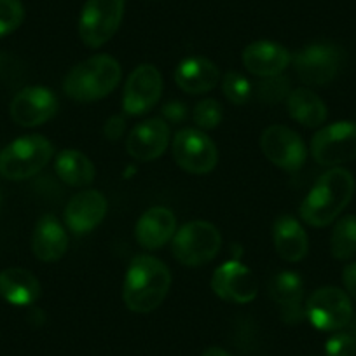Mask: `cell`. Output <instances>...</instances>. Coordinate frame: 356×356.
<instances>
[{
	"label": "cell",
	"mask_w": 356,
	"mask_h": 356,
	"mask_svg": "<svg viewBox=\"0 0 356 356\" xmlns=\"http://www.w3.org/2000/svg\"><path fill=\"white\" fill-rule=\"evenodd\" d=\"M203 356H231V355L220 348H210L203 353Z\"/></svg>",
	"instance_id": "35"
},
{
	"label": "cell",
	"mask_w": 356,
	"mask_h": 356,
	"mask_svg": "<svg viewBox=\"0 0 356 356\" xmlns=\"http://www.w3.org/2000/svg\"><path fill=\"white\" fill-rule=\"evenodd\" d=\"M222 89H224L227 100L236 105H245L252 97V84L248 82V79L236 72H229L225 75L222 81Z\"/></svg>",
	"instance_id": "28"
},
{
	"label": "cell",
	"mask_w": 356,
	"mask_h": 356,
	"mask_svg": "<svg viewBox=\"0 0 356 356\" xmlns=\"http://www.w3.org/2000/svg\"><path fill=\"white\" fill-rule=\"evenodd\" d=\"M330 252L337 260H349L356 253V215H346L335 224Z\"/></svg>",
	"instance_id": "26"
},
{
	"label": "cell",
	"mask_w": 356,
	"mask_h": 356,
	"mask_svg": "<svg viewBox=\"0 0 356 356\" xmlns=\"http://www.w3.org/2000/svg\"><path fill=\"white\" fill-rule=\"evenodd\" d=\"M342 280H344V285H346V290H348V293L356 302V262H351L349 266H346L344 273H342Z\"/></svg>",
	"instance_id": "34"
},
{
	"label": "cell",
	"mask_w": 356,
	"mask_h": 356,
	"mask_svg": "<svg viewBox=\"0 0 356 356\" xmlns=\"http://www.w3.org/2000/svg\"><path fill=\"white\" fill-rule=\"evenodd\" d=\"M311 152L323 166L353 161L356 157V122L341 121L320 129L313 136Z\"/></svg>",
	"instance_id": "9"
},
{
	"label": "cell",
	"mask_w": 356,
	"mask_h": 356,
	"mask_svg": "<svg viewBox=\"0 0 356 356\" xmlns=\"http://www.w3.org/2000/svg\"><path fill=\"white\" fill-rule=\"evenodd\" d=\"M56 173L65 184L72 187H84L95 180L93 163L79 150H63L56 157Z\"/></svg>",
	"instance_id": "25"
},
{
	"label": "cell",
	"mask_w": 356,
	"mask_h": 356,
	"mask_svg": "<svg viewBox=\"0 0 356 356\" xmlns=\"http://www.w3.org/2000/svg\"><path fill=\"white\" fill-rule=\"evenodd\" d=\"M325 353L327 356H356V342L348 332H339L328 339Z\"/></svg>",
	"instance_id": "31"
},
{
	"label": "cell",
	"mask_w": 356,
	"mask_h": 356,
	"mask_svg": "<svg viewBox=\"0 0 356 356\" xmlns=\"http://www.w3.org/2000/svg\"><path fill=\"white\" fill-rule=\"evenodd\" d=\"M290 60L292 56L289 51L271 40H259V42L250 44L243 51V65L246 67V70L259 77L280 75L289 67Z\"/></svg>",
	"instance_id": "17"
},
{
	"label": "cell",
	"mask_w": 356,
	"mask_h": 356,
	"mask_svg": "<svg viewBox=\"0 0 356 356\" xmlns=\"http://www.w3.org/2000/svg\"><path fill=\"white\" fill-rule=\"evenodd\" d=\"M124 0H88L79 18V35L88 47H102L118 32Z\"/></svg>",
	"instance_id": "6"
},
{
	"label": "cell",
	"mask_w": 356,
	"mask_h": 356,
	"mask_svg": "<svg viewBox=\"0 0 356 356\" xmlns=\"http://www.w3.org/2000/svg\"><path fill=\"white\" fill-rule=\"evenodd\" d=\"M307 320L318 330L335 332L348 327L353 318L351 299L346 292L335 286H323L307 299Z\"/></svg>",
	"instance_id": "8"
},
{
	"label": "cell",
	"mask_w": 356,
	"mask_h": 356,
	"mask_svg": "<svg viewBox=\"0 0 356 356\" xmlns=\"http://www.w3.org/2000/svg\"><path fill=\"white\" fill-rule=\"evenodd\" d=\"M355 194V178L348 170L334 168L318 178L300 207V217L313 227L332 224L351 201Z\"/></svg>",
	"instance_id": "1"
},
{
	"label": "cell",
	"mask_w": 356,
	"mask_h": 356,
	"mask_svg": "<svg viewBox=\"0 0 356 356\" xmlns=\"http://www.w3.org/2000/svg\"><path fill=\"white\" fill-rule=\"evenodd\" d=\"M163 79L154 65H140L124 86L122 108L128 115H142L159 102Z\"/></svg>",
	"instance_id": "12"
},
{
	"label": "cell",
	"mask_w": 356,
	"mask_h": 356,
	"mask_svg": "<svg viewBox=\"0 0 356 356\" xmlns=\"http://www.w3.org/2000/svg\"><path fill=\"white\" fill-rule=\"evenodd\" d=\"M0 297L13 306H30L40 297V283L26 269L11 267L0 273Z\"/></svg>",
	"instance_id": "22"
},
{
	"label": "cell",
	"mask_w": 356,
	"mask_h": 356,
	"mask_svg": "<svg viewBox=\"0 0 356 356\" xmlns=\"http://www.w3.org/2000/svg\"><path fill=\"white\" fill-rule=\"evenodd\" d=\"M170 142V128L161 119H149L140 122L129 133L126 149L129 156L138 161H152L163 156Z\"/></svg>",
	"instance_id": "16"
},
{
	"label": "cell",
	"mask_w": 356,
	"mask_h": 356,
	"mask_svg": "<svg viewBox=\"0 0 356 356\" xmlns=\"http://www.w3.org/2000/svg\"><path fill=\"white\" fill-rule=\"evenodd\" d=\"M107 200L98 191H84L74 196L65 210V224L74 234H88L105 218Z\"/></svg>",
	"instance_id": "15"
},
{
	"label": "cell",
	"mask_w": 356,
	"mask_h": 356,
	"mask_svg": "<svg viewBox=\"0 0 356 356\" xmlns=\"http://www.w3.org/2000/svg\"><path fill=\"white\" fill-rule=\"evenodd\" d=\"M53 157V145L40 135L15 140L0 152V173L9 180H25L39 173Z\"/></svg>",
	"instance_id": "4"
},
{
	"label": "cell",
	"mask_w": 356,
	"mask_h": 356,
	"mask_svg": "<svg viewBox=\"0 0 356 356\" xmlns=\"http://www.w3.org/2000/svg\"><path fill=\"white\" fill-rule=\"evenodd\" d=\"M173 157L182 170L204 175L215 168L218 152L215 143L197 129H182L175 135Z\"/></svg>",
	"instance_id": "10"
},
{
	"label": "cell",
	"mask_w": 356,
	"mask_h": 356,
	"mask_svg": "<svg viewBox=\"0 0 356 356\" xmlns=\"http://www.w3.org/2000/svg\"><path fill=\"white\" fill-rule=\"evenodd\" d=\"M269 296L283 309V320L296 323L306 316V311L300 307L304 296V283L296 273H280L269 282Z\"/></svg>",
	"instance_id": "19"
},
{
	"label": "cell",
	"mask_w": 356,
	"mask_h": 356,
	"mask_svg": "<svg viewBox=\"0 0 356 356\" xmlns=\"http://www.w3.org/2000/svg\"><path fill=\"white\" fill-rule=\"evenodd\" d=\"M58 111V98L46 88H26L11 102V118L16 124L33 128L49 121Z\"/></svg>",
	"instance_id": "14"
},
{
	"label": "cell",
	"mask_w": 356,
	"mask_h": 356,
	"mask_svg": "<svg viewBox=\"0 0 356 356\" xmlns=\"http://www.w3.org/2000/svg\"><path fill=\"white\" fill-rule=\"evenodd\" d=\"M222 238L213 224L194 220L173 236V255L184 266H201L217 257Z\"/></svg>",
	"instance_id": "5"
},
{
	"label": "cell",
	"mask_w": 356,
	"mask_h": 356,
	"mask_svg": "<svg viewBox=\"0 0 356 356\" xmlns=\"http://www.w3.org/2000/svg\"><path fill=\"white\" fill-rule=\"evenodd\" d=\"M290 79L285 75H273V77H262L255 84V95L264 104H280L282 100L289 98Z\"/></svg>",
	"instance_id": "27"
},
{
	"label": "cell",
	"mask_w": 356,
	"mask_h": 356,
	"mask_svg": "<svg viewBox=\"0 0 356 356\" xmlns=\"http://www.w3.org/2000/svg\"><path fill=\"white\" fill-rule=\"evenodd\" d=\"M170 285V269L154 257L140 255L126 273L122 299L135 313H150L163 302Z\"/></svg>",
	"instance_id": "2"
},
{
	"label": "cell",
	"mask_w": 356,
	"mask_h": 356,
	"mask_svg": "<svg viewBox=\"0 0 356 356\" xmlns=\"http://www.w3.org/2000/svg\"><path fill=\"white\" fill-rule=\"evenodd\" d=\"M68 246L67 232L53 215H44L35 225L32 238V250L42 262H54L65 255Z\"/></svg>",
	"instance_id": "21"
},
{
	"label": "cell",
	"mask_w": 356,
	"mask_h": 356,
	"mask_svg": "<svg viewBox=\"0 0 356 356\" xmlns=\"http://www.w3.org/2000/svg\"><path fill=\"white\" fill-rule=\"evenodd\" d=\"M193 119L201 129L217 128L222 121V105L213 98H207L194 107Z\"/></svg>",
	"instance_id": "30"
},
{
	"label": "cell",
	"mask_w": 356,
	"mask_h": 356,
	"mask_svg": "<svg viewBox=\"0 0 356 356\" xmlns=\"http://www.w3.org/2000/svg\"><path fill=\"white\" fill-rule=\"evenodd\" d=\"M177 232V218L168 208L156 207L140 217L135 227V238L145 250H159Z\"/></svg>",
	"instance_id": "18"
},
{
	"label": "cell",
	"mask_w": 356,
	"mask_h": 356,
	"mask_svg": "<svg viewBox=\"0 0 356 356\" xmlns=\"http://www.w3.org/2000/svg\"><path fill=\"white\" fill-rule=\"evenodd\" d=\"M348 334L351 335L353 341L356 342V316L351 318V321H349V325H348Z\"/></svg>",
	"instance_id": "36"
},
{
	"label": "cell",
	"mask_w": 356,
	"mask_h": 356,
	"mask_svg": "<svg viewBox=\"0 0 356 356\" xmlns=\"http://www.w3.org/2000/svg\"><path fill=\"white\" fill-rule=\"evenodd\" d=\"M121 65L108 54H98L75 65L63 81V91L75 102H97L107 97L121 81Z\"/></svg>",
	"instance_id": "3"
},
{
	"label": "cell",
	"mask_w": 356,
	"mask_h": 356,
	"mask_svg": "<svg viewBox=\"0 0 356 356\" xmlns=\"http://www.w3.org/2000/svg\"><path fill=\"white\" fill-rule=\"evenodd\" d=\"M124 118H122V115H112V118L105 122V136H107L108 140H119L122 136V133H124Z\"/></svg>",
	"instance_id": "33"
},
{
	"label": "cell",
	"mask_w": 356,
	"mask_h": 356,
	"mask_svg": "<svg viewBox=\"0 0 356 356\" xmlns=\"http://www.w3.org/2000/svg\"><path fill=\"white\" fill-rule=\"evenodd\" d=\"M289 114L306 128H318L327 121V107L311 89H293L286 98Z\"/></svg>",
	"instance_id": "24"
},
{
	"label": "cell",
	"mask_w": 356,
	"mask_h": 356,
	"mask_svg": "<svg viewBox=\"0 0 356 356\" xmlns=\"http://www.w3.org/2000/svg\"><path fill=\"white\" fill-rule=\"evenodd\" d=\"M273 241L278 255L286 262H299L307 253V236L299 220L283 215L273 225Z\"/></svg>",
	"instance_id": "23"
},
{
	"label": "cell",
	"mask_w": 356,
	"mask_h": 356,
	"mask_svg": "<svg viewBox=\"0 0 356 356\" xmlns=\"http://www.w3.org/2000/svg\"><path fill=\"white\" fill-rule=\"evenodd\" d=\"M178 88L191 95H201L211 91L220 81V72L213 61L207 58H189L178 65L175 72Z\"/></svg>",
	"instance_id": "20"
},
{
	"label": "cell",
	"mask_w": 356,
	"mask_h": 356,
	"mask_svg": "<svg viewBox=\"0 0 356 356\" xmlns=\"http://www.w3.org/2000/svg\"><path fill=\"white\" fill-rule=\"evenodd\" d=\"M163 115L171 124H180V122L186 121L187 107L184 104H180V102H170V104H166L163 107Z\"/></svg>",
	"instance_id": "32"
},
{
	"label": "cell",
	"mask_w": 356,
	"mask_h": 356,
	"mask_svg": "<svg viewBox=\"0 0 356 356\" xmlns=\"http://www.w3.org/2000/svg\"><path fill=\"white\" fill-rule=\"evenodd\" d=\"M0 203H2V196H0Z\"/></svg>",
	"instance_id": "37"
},
{
	"label": "cell",
	"mask_w": 356,
	"mask_h": 356,
	"mask_svg": "<svg viewBox=\"0 0 356 356\" xmlns=\"http://www.w3.org/2000/svg\"><path fill=\"white\" fill-rule=\"evenodd\" d=\"M300 81L325 86L334 81L344 63V51L330 42H318L297 51L292 58Z\"/></svg>",
	"instance_id": "7"
},
{
	"label": "cell",
	"mask_w": 356,
	"mask_h": 356,
	"mask_svg": "<svg viewBox=\"0 0 356 356\" xmlns=\"http://www.w3.org/2000/svg\"><path fill=\"white\" fill-rule=\"evenodd\" d=\"M211 289L222 300L236 304L252 302L259 292V283L248 267L238 260H229L217 267L211 278Z\"/></svg>",
	"instance_id": "13"
},
{
	"label": "cell",
	"mask_w": 356,
	"mask_h": 356,
	"mask_svg": "<svg viewBox=\"0 0 356 356\" xmlns=\"http://www.w3.org/2000/svg\"><path fill=\"white\" fill-rule=\"evenodd\" d=\"M260 147L266 157L286 171H297L306 161V145L293 129L286 126H271L260 136Z\"/></svg>",
	"instance_id": "11"
},
{
	"label": "cell",
	"mask_w": 356,
	"mask_h": 356,
	"mask_svg": "<svg viewBox=\"0 0 356 356\" xmlns=\"http://www.w3.org/2000/svg\"><path fill=\"white\" fill-rule=\"evenodd\" d=\"M25 18V9L19 0H0V37L15 32Z\"/></svg>",
	"instance_id": "29"
}]
</instances>
